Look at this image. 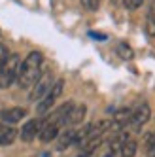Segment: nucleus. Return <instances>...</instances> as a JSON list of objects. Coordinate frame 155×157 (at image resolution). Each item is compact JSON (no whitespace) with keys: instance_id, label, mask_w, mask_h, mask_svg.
Segmentation results:
<instances>
[{"instance_id":"16","label":"nucleus","mask_w":155,"mask_h":157,"mask_svg":"<svg viewBox=\"0 0 155 157\" xmlns=\"http://www.w3.org/2000/svg\"><path fill=\"white\" fill-rule=\"evenodd\" d=\"M142 4H144V0H123V6H125L127 10H130V12L138 10Z\"/></svg>"},{"instance_id":"10","label":"nucleus","mask_w":155,"mask_h":157,"mask_svg":"<svg viewBox=\"0 0 155 157\" xmlns=\"http://www.w3.org/2000/svg\"><path fill=\"white\" fill-rule=\"evenodd\" d=\"M19 131L13 125H2L0 127V146H9L13 144V140L17 138Z\"/></svg>"},{"instance_id":"13","label":"nucleus","mask_w":155,"mask_h":157,"mask_svg":"<svg viewBox=\"0 0 155 157\" xmlns=\"http://www.w3.org/2000/svg\"><path fill=\"white\" fill-rule=\"evenodd\" d=\"M127 138H129V134H127L125 131H121V129H119V131L115 132V136L110 140V148H112V151H119V150H121V146L125 144Z\"/></svg>"},{"instance_id":"2","label":"nucleus","mask_w":155,"mask_h":157,"mask_svg":"<svg viewBox=\"0 0 155 157\" xmlns=\"http://www.w3.org/2000/svg\"><path fill=\"white\" fill-rule=\"evenodd\" d=\"M19 68H21V57L17 53H9L0 63V89H8L13 82H17Z\"/></svg>"},{"instance_id":"3","label":"nucleus","mask_w":155,"mask_h":157,"mask_svg":"<svg viewBox=\"0 0 155 157\" xmlns=\"http://www.w3.org/2000/svg\"><path fill=\"white\" fill-rule=\"evenodd\" d=\"M62 89H64V80H57L53 83V87L47 91V95L43 97L40 102H38V114L40 116H43V114H47V112L53 108V104H55V100H57L59 97H61V93H62Z\"/></svg>"},{"instance_id":"9","label":"nucleus","mask_w":155,"mask_h":157,"mask_svg":"<svg viewBox=\"0 0 155 157\" xmlns=\"http://www.w3.org/2000/svg\"><path fill=\"white\" fill-rule=\"evenodd\" d=\"M76 134L78 131L74 129H66L62 132H59V140H57V150H66V148H70L72 144H76Z\"/></svg>"},{"instance_id":"7","label":"nucleus","mask_w":155,"mask_h":157,"mask_svg":"<svg viewBox=\"0 0 155 157\" xmlns=\"http://www.w3.org/2000/svg\"><path fill=\"white\" fill-rule=\"evenodd\" d=\"M40 129H42V121L40 119H28L25 125L21 127V131H19L21 140H23V142H32L40 134Z\"/></svg>"},{"instance_id":"18","label":"nucleus","mask_w":155,"mask_h":157,"mask_svg":"<svg viewBox=\"0 0 155 157\" xmlns=\"http://www.w3.org/2000/svg\"><path fill=\"white\" fill-rule=\"evenodd\" d=\"M114 2H117V0H114Z\"/></svg>"},{"instance_id":"6","label":"nucleus","mask_w":155,"mask_h":157,"mask_svg":"<svg viewBox=\"0 0 155 157\" xmlns=\"http://www.w3.org/2000/svg\"><path fill=\"white\" fill-rule=\"evenodd\" d=\"M23 117H27V110L25 108H6L0 110V123L2 125H13V123H19Z\"/></svg>"},{"instance_id":"8","label":"nucleus","mask_w":155,"mask_h":157,"mask_svg":"<svg viewBox=\"0 0 155 157\" xmlns=\"http://www.w3.org/2000/svg\"><path fill=\"white\" fill-rule=\"evenodd\" d=\"M130 117H132V110H129V108L117 110V112H115V116H114V119H112L114 129H115V131H119V129L127 127L129 123H130Z\"/></svg>"},{"instance_id":"15","label":"nucleus","mask_w":155,"mask_h":157,"mask_svg":"<svg viewBox=\"0 0 155 157\" xmlns=\"http://www.w3.org/2000/svg\"><path fill=\"white\" fill-rule=\"evenodd\" d=\"M81 6L87 12H96L98 6H100V0H81Z\"/></svg>"},{"instance_id":"14","label":"nucleus","mask_w":155,"mask_h":157,"mask_svg":"<svg viewBox=\"0 0 155 157\" xmlns=\"http://www.w3.org/2000/svg\"><path fill=\"white\" fill-rule=\"evenodd\" d=\"M117 53H119V57H121V59H125V61H130L132 57H134V53H132V49L127 46L125 42L117 44Z\"/></svg>"},{"instance_id":"11","label":"nucleus","mask_w":155,"mask_h":157,"mask_svg":"<svg viewBox=\"0 0 155 157\" xmlns=\"http://www.w3.org/2000/svg\"><path fill=\"white\" fill-rule=\"evenodd\" d=\"M87 114V108L85 104H74L70 114H68V121H66V125H78V123H81L83 117Z\"/></svg>"},{"instance_id":"17","label":"nucleus","mask_w":155,"mask_h":157,"mask_svg":"<svg viewBox=\"0 0 155 157\" xmlns=\"http://www.w3.org/2000/svg\"><path fill=\"white\" fill-rule=\"evenodd\" d=\"M151 8H153V10H155V0H153V2H151Z\"/></svg>"},{"instance_id":"4","label":"nucleus","mask_w":155,"mask_h":157,"mask_svg":"<svg viewBox=\"0 0 155 157\" xmlns=\"http://www.w3.org/2000/svg\"><path fill=\"white\" fill-rule=\"evenodd\" d=\"M53 76H51V72H42V76L38 78V82L32 85L30 89V100L34 102V100H42L43 97L47 95V91L53 87Z\"/></svg>"},{"instance_id":"12","label":"nucleus","mask_w":155,"mask_h":157,"mask_svg":"<svg viewBox=\"0 0 155 157\" xmlns=\"http://www.w3.org/2000/svg\"><path fill=\"white\" fill-rule=\"evenodd\" d=\"M136 150H138L136 140H132V138L129 136V138L125 140V144L121 146L119 153H121V157H134V155H136Z\"/></svg>"},{"instance_id":"1","label":"nucleus","mask_w":155,"mask_h":157,"mask_svg":"<svg viewBox=\"0 0 155 157\" xmlns=\"http://www.w3.org/2000/svg\"><path fill=\"white\" fill-rule=\"evenodd\" d=\"M42 66H43V55L40 51H30L25 61L21 63L17 83L21 89H30L38 82V78L42 76Z\"/></svg>"},{"instance_id":"5","label":"nucleus","mask_w":155,"mask_h":157,"mask_svg":"<svg viewBox=\"0 0 155 157\" xmlns=\"http://www.w3.org/2000/svg\"><path fill=\"white\" fill-rule=\"evenodd\" d=\"M149 117H151V108H149V104L148 102H142V104H138L134 110H132V117H130L129 125L134 129V131H140L149 121Z\"/></svg>"}]
</instances>
